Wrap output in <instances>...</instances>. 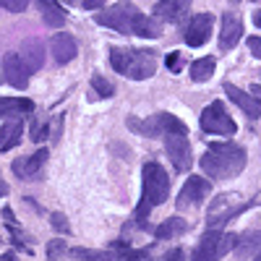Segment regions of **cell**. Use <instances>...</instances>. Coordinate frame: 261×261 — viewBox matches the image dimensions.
<instances>
[{
  "mask_svg": "<svg viewBox=\"0 0 261 261\" xmlns=\"http://www.w3.org/2000/svg\"><path fill=\"white\" fill-rule=\"evenodd\" d=\"M253 24L261 29V11H256V13H253Z\"/></svg>",
  "mask_w": 261,
  "mask_h": 261,
  "instance_id": "74e56055",
  "label": "cell"
},
{
  "mask_svg": "<svg viewBox=\"0 0 261 261\" xmlns=\"http://www.w3.org/2000/svg\"><path fill=\"white\" fill-rule=\"evenodd\" d=\"M136 18H139L136 6L128 3V0H120V3H115L113 8L97 13V24H102L107 29H115L118 34H134Z\"/></svg>",
  "mask_w": 261,
  "mask_h": 261,
  "instance_id": "8992f818",
  "label": "cell"
},
{
  "mask_svg": "<svg viewBox=\"0 0 261 261\" xmlns=\"http://www.w3.org/2000/svg\"><path fill=\"white\" fill-rule=\"evenodd\" d=\"M39 8H42V18H45V24L50 27H63L65 24V13L53 3V0H37Z\"/></svg>",
  "mask_w": 261,
  "mask_h": 261,
  "instance_id": "cb8c5ba5",
  "label": "cell"
},
{
  "mask_svg": "<svg viewBox=\"0 0 261 261\" xmlns=\"http://www.w3.org/2000/svg\"><path fill=\"white\" fill-rule=\"evenodd\" d=\"M141 175H144V193H141V204L136 209V225L146 227L149 212L167 201V196H170V178H167V172L157 162H146L144 170H141Z\"/></svg>",
  "mask_w": 261,
  "mask_h": 261,
  "instance_id": "7a4b0ae2",
  "label": "cell"
},
{
  "mask_svg": "<svg viewBox=\"0 0 261 261\" xmlns=\"http://www.w3.org/2000/svg\"><path fill=\"white\" fill-rule=\"evenodd\" d=\"M191 13V0H160L154 6V16L170 24H178Z\"/></svg>",
  "mask_w": 261,
  "mask_h": 261,
  "instance_id": "5bb4252c",
  "label": "cell"
},
{
  "mask_svg": "<svg viewBox=\"0 0 261 261\" xmlns=\"http://www.w3.org/2000/svg\"><path fill=\"white\" fill-rule=\"evenodd\" d=\"M45 136H47V123L42 125L39 120H34V123H32V139H34V141H42Z\"/></svg>",
  "mask_w": 261,
  "mask_h": 261,
  "instance_id": "1f68e13d",
  "label": "cell"
},
{
  "mask_svg": "<svg viewBox=\"0 0 261 261\" xmlns=\"http://www.w3.org/2000/svg\"><path fill=\"white\" fill-rule=\"evenodd\" d=\"M0 79H3V76H0Z\"/></svg>",
  "mask_w": 261,
  "mask_h": 261,
  "instance_id": "b9f144b4",
  "label": "cell"
},
{
  "mask_svg": "<svg viewBox=\"0 0 261 261\" xmlns=\"http://www.w3.org/2000/svg\"><path fill=\"white\" fill-rule=\"evenodd\" d=\"M253 3H256V0H253Z\"/></svg>",
  "mask_w": 261,
  "mask_h": 261,
  "instance_id": "60d3db41",
  "label": "cell"
},
{
  "mask_svg": "<svg viewBox=\"0 0 261 261\" xmlns=\"http://www.w3.org/2000/svg\"><path fill=\"white\" fill-rule=\"evenodd\" d=\"M71 258H73V261H113L110 253L92 251V248H73V251H71Z\"/></svg>",
  "mask_w": 261,
  "mask_h": 261,
  "instance_id": "484cf974",
  "label": "cell"
},
{
  "mask_svg": "<svg viewBox=\"0 0 261 261\" xmlns=\"http://www.w3.org/2000/svg\"><path fill=\"white\" fill-rule=\"evenodd\" d=\"M248 206V201H243L241 193H220L217 199H212L209 209H206V225L209 230L222 227L225 222H230L232 217H238Z\"/></svg>",
  "mask_w": 261,
  "mask_h": 261,
  "instance_id": "277c9868",
  "label": "cell"
},
{
  "mask_svg": "<svg viewBox=\"0 0 261 261\" xmlns=\"http://www.w3.org/2000/svg\"><path fill=\"white\" fill-rule=\"evenodd\" d=\"M50 50H53L55 63H60V65H63V63H71V60L76 58V53H79L76 39H73L71 34H65V32H60V34H55V37H53Z\"/></svg>",
  "mask_w": 261,
  "mask_h": 261,
  "instance_id": "e0dca14e",
  "label": "cell"
},
{
  "mask_svg": "<svg viewBox=\"0 0 261 261\" xmlns=\"http://www.w3.org/2000/svg\"><path fill=\"white\" fill-rule=\"evenodd\" d=\"M225 94L230 97V102H235L238 107H241L248 118H258V115H261V102H258L253 94L238 89V86H232V84H225Z\"/></svg>",
  "mask_w": 261,
  "mask_h": 261,
  "instance_id": "2e32d148",
  "label": "cell"
},
{
  "mask_svg": "<svg viewBox=\"0 0 261 261\" xmlns=\"http://www.w3.org/2000/svg\"><path fill=\"white\" fill-rule=\"evenodd\" d=\"M246 167V149L238 144H212L201 157V170L214 180H230Z\"/></svg>",
  "mask_w": 261,
  "mask_h": 261,
  "instance_id": "6da1fadb",
  "label": "cell"
},
{
  "mask_svg": "<svg viewBox=\"0 0 261 261\" xmlns=\"http://www.w3.org/2000/svg\"><path fill=\"white\" fill-rule=\"evenodd\" d=\"M63 256H65V241H53L47 246V258L50 261H60Z\"/></svg>",
  "mask_w": 261,
  "mask_h": 261,
  "instance_id": "83f0119b",
  "label": "cell"
},
{
  "mask_svg": "<svg viewBox=\"0 0 261 261\" xmlns=\"http://www.w3.org/2000/svg\"><path fill=\"white\" fill-rule=\"evenodd\" d=\"M50 225H53V227H55L58 232H68V230H71L68 220H65L63 214H53V217H50Z\"/></svg>",
  "mask_w": 261,
  "mask_h": 261,
  "instance_id": "f546056e",
  "label": "cell"
},
{
  "mask_svg": "<svg viewBox=\"0 0 261 261\" xmlns=\"http://www.w3.org/2000/svg\"><path fill=\"white\" fill-rule=\"evenodd\" d=\"M232 3H238V0H232Z\"/></svg>",
  "mask_w": 261,
  "mask_h": 261,
  "instance_id": "ab89813d",
  "label": "cell"
},
{
  "mask_svg": "<svg viewBox=\"0 0 261 261\" xmlns=\"http://www.w3.org/2000/svg\"><path fill=\"white\" fill-rule=\"evenodd\" d=\"M21 60H24L27 71H39L42 63H45V47H42V42L27 39V42H24V55H21Z\"/></svg>",
  "mask_w": 261,
  "mask_h": 261,
  "instance_id": "d6986e66",
  "label": "cell"
},
{
  "mask_svg": "<svg viewBox=\"0 0 261 261\" xmlns=\"http://www.w3.org/2000/svg\"><path fill=\"white\" fill-rule=\"evenodd\" d=\"M27 6H29V0H0V8L11 11V13H21Z\"/></svg>",
  "mask_w": 261,
  "mask_h": 261,
  "instance_id": "f1b7e54d",
  "label": "cell"
},
{
  "mask_svg": "<svg viewBox=\"0 0 261 261\" xmlns=\"http://www.w3.org/2000/svg\"><path fill=\"white\" fill-rule=\"evenodd\" d=\"M65 3H68V6H73V3H79V0H65Z\"/></svg>",
  "mask_w": 261,
  "mask_h": 261,
  "instance_id": "f35d334b",
  "label": "cell"
},
{
  "mask_svg": "<svg viewBox=\"0 0 261 261\" xmlns=\"http://www.w3.org/2000/svg\"><path fill=\"white\" fill-rule=\"evenodd\" d=\"M110 63L113 68L134 81H144L154 76L157 71V53L154 50H125V47H113L110 50Z\"/></svg>",
  "mask_w": 261,
  "mask_h": 261,
  "instance_id": "3957f363",
  "label": "cell"
},
{
  "mask_svg": "<svg viewBox=\"0 0 261 261\" xmlns=\"http://www.w3.org/2000/svg\"><path fill=\"white\" fill-rule=\"evenodd\" d=\"M162 261H183V248H172V251H170Z\"/></svg>",
  "mask_w": 261,
  "mask_h": 261,
  "instance_id": "e575fe53",
  "label": "cell"
},
{
  "mask_svg": "<svg viewBox=\"0 0 261 261\" xmlns=\"http://www.w3.org/2000/svg\"><path fill=\"white\" fill-rule=\"evenodd\" d=\"M118 261H149V251H125Z\"/></svg>",
  "mask_w": 261,
  "mask_h": 261,
  "instance_id": "4dcf8cb0",
  "label": "cell"
},
{
  "mask_svg": "<svg viewBox=\"0 0 261 261\" xmlns=\"http://www.w3.org/2000/svg\"><path fill=\"white\" fill-rule=\"evenodd\" d=\"M81 3H84L86 11H94V8H99V6L105 3V0H81Z\"/></svg>",
  "mask_w": 261,
  "mask_h": 261,
  "instance_id": "d590c367",
  "label": "cell"
},
{
  "mask_svg": "<svg viewBox=\"0 0 261 261\" xmlns=\"http://www.w3.org/2000/svg\"><path fill=\"white\" fill-rule=\"evenodd\" d=\"M201 128L206 130V134H214V136H232L235 130H238L235 120L227 115L222 102H212L209 107H204V113H201Z\"/></svg>",
  "mask_w": 261,
  "mask_h": 261,
  "instance_id": "ba28073f",
  "label": "cell"
},
{
  "mask_svg": "<svg viewBox=\"0 0 261 261\" xmlns=\"http://www.w3.org/2000/svg\"><path fill=\"white\" fill-rule=\"evenodd\" d=\"M134 34H139V37H144V39H157V37L162 34V29H160V24H157L154 18H149V16L139 13L136 27H134Z\"/></svg>",
  "mask_w": 261,
  "mask_h": 261,
  "instance_id": "603a6c76",
  "label": "cell"
},
{
  "mask_svg": "<svg viewBox=\"0 0 261 261\" xmlns=\"http://www.w3.org/2000/svg\"><path fill=\"white\" fill-rule=\"evenodd\" d=\"M92 89H94L99 97H113V92H115L113 84L107 81V79H102V76H94V79H92Z\"/></svg>",
  "mask_w": 261,
  "mask_h": 261,
  "instance_id": "4316f807",
  "label": "cell"
},
{
  "mask_svg": "<svg viewBox=\"0 0 261 261\" xmlns=\"http://www.w3.org/2000/svg\"><path fill=\"white\" fill-rule=\"evenodd\" d=\"M238 243V235H230V232H217V230H209L199 246L193 248V258L191 261H217L220 256L230 253Z\"/></svg>",
  "mask_w": 261,
  "mask_h": 261,
  "instance_id": "52a82bcc",
  "label": "cell"
},
{
  "mask_svg": "<svg viewBox=\"0 0 261 261\" xmlns=\"http://www.w3.org/2000/svg\"><path fill=\"white\" fill-rule=\"evenodd\" d=\"M186 230H188V222H186V220H180V217H170V220H165V222L154 230V235H157V241H167V238L183 235Z\"/></svg>",
  "mask_w": 261,
  "mask_h": 261,
  "instance_id": "7402d4cb",
  "label": "cell"
},
{
  "mask_svg": "<svg viewBox=\"0 0 261 261\" xmlns=\"http://www.w3.org/2000/svg\"><path fill=\"white\" fill-rule=\"evenodd\" d=\"M21 136H24V123H21V120L3 123V128H0V149H3V151L13 149L21 141Z\"/></svg>",
  "mask_w": 261,
  "mask_h": 261,
  "instance_id": "ffe728a7",
  "label": "cell"
},
{
  "mask_svg": "<svg viewBox=\"0 0 261 261\" xmlns=\"http://www.w3.org/2000/svg\"><path fill=\"white\" fill-rule=\"evenodd\" d=\"M214 65H217L214 58H201V60L191 63V79L199 81V84H201V81H209L212 73H214Z\"/></svg>",
  "mask_w": 261,
  "mask_h": 261,
  "instance_id": "d4e9b609",
  "label": "cell"
},
{
  "mask_svg": "<svg viewBox=\"0 0 261 261\" xmlns=\"http://www.w3.org/2000/svg\"><path fill=\"white\" fill-rule=\"evenodd\" d=\"M212 27H214V18H212L209 13L193 16V18H191V24H188L186 32H183L186 45H191V47H201L204 42L212 37Z\"/></svg>",
  "mask_w": 261,
  "mask_h": 261,
  "instance_id": "8fae6325",
  "label": "cell"
},
{
  "mask_svg": "<svg viewBox=\"0 0 261 261\" xmlns=\"http://www.w3.org/2000/svg\"><path fill=\"white\" fill-rule=\"evenodd\" d=\"M243 37V21L235 13L222 16V29H220V50H232Z\"/></svg>",
  "mask_w": 261,
  "mask_h": 261,
  "instance_id": "9a60e30c",
  "label": "cell"
},
{
  "mask_svg": "<svg viewBox=\"0 0 261 261\" xmlns=\"http://www.w3.org/2000/svg\"><path fill=\"white\" fill-rule=\"evenodd\" d=\"M0 196H8V186H6L3 178H0Z\"/></svg>",
  "mask_w": 261,
  "mask_h": 261,
  "instance_id": "8d00e7d4",
  "label": "cell"
},
{
  "mask_svg": "<svg viewBox=\"0 0 261 261\" xmlns=\"http://www.w3.org/2000/svg\"><path fill=\"white\" fill-rule=\"evenodd\" d=\"M235 251H238V258L241 261L261 258V232H246L243 238H238Z\"/></svg>",
  "mask_w": 261,
  "mask_h": 261,
  "instance_id": "ac0fdd59",
  "label": "cell"
},
{
  "mask_svg": "<svg viewBox=\"0 0 261 261\" xmlns=\"http://www.w3.org/2000/svg\"><path fill=\"white\" fill-rule=\"evenodd\" d=\"M212 191V183L206 178H199V175H191L186 180V186L180 188L178 193V209H188V206H196L201 204Z\"/></svg>",
  "mask_w": 261,
  "mask_h": 261,
  "instance_id": "30bf717a",
  "label": "cell"
},
{
  "mask_svg": "<svg viewBox=\"0 0 261 261\" xmlns=\"http://www.w3.org/2000/svg\"><path fill=\"white\" fill-rule=\"evenodd\" d=\"M3 79L13 86V89H27L29 71H27V65H24V60H21L18 53H8L3 58Z\"/></svg>",
  "mask_w": 261,
  "mask_h": 261,
  "instance_id": "7c38bea8",
  "label": "cell"
},
{
  "mask_svg": "<svg viewBox=\"0 0 261 261\" xmlns=\"http://www.w3.org/2000/svg\"><path fill=\"white\" fill-rule=\"evenodd\" d=\"M45 162H47V149H39V151H34L32 157L16 160L13 162V172H16L21 180H34L39 175V170L45 167Z\"/></svg>",
  "mask_w": 261,
  "mask_h": 261,
  "instance_id": "4fadbf2b",
  "label": "cell"
},
{
  "mask_svg": "<svg viewBox=\"0 0 261 261\" xmlns=\"http://www.w3.org/2000/svg\"><path fill=\"white\" fill-rule=\"evenodd\" d=\"M128 128L136 130V134L144 136H167V134H186V123L178 120L175 115L170 113H157L151 115L149 120H136V118H128Z\"/></svg>",
  "mask_w": 261,
  "mask_h": 261,
  "instance_id": "5b68a950",
  "label": "cell"
},
{
  "mask_svg": "<svg viewBox=\"0 0 261 261\" xmlns=\"http://www.w3.org/2000/svg\"><path fill=\"white\" fill-rule=\"evenodd\" d=\"M165 149H167V157L172 162V167H175L178 172H186L191 170V144L186 139V134H167L165 136Z\"/></svg>",
  "mask_w": 261,
  "mask_h": 261,
  "instance_id": "9c48e42d",
  "label": "cell"
},
{
  "mask_svg": "<svg viewBox=\"0 0 261 261\" xmlns=\"http://www.w3.org/2000/svg\"><path fill=\"white\" fill-rule=\"evenodd\" d=\"M34 102L32 99H16V97H0V118L18 115V113H32Z\"/></svg>",
  "mask_w": 261,
  "mask_h": 261,
  "instance_id": "44dd1931",
  "label": "cell"
},
{
  "mask_svg": "<svg viewBox=\"0 0 261 261\" xmlns=\"http://www.w3.org/2000/svg\"><path fill=\"white\" fill-rule=\"evenodd\" d=\"M248 50H251L256 58H261V37H251V39H248Z\"/></svg>",
  "mask_w": 261,
  "mask_h": 261,
  "instance_id": "836d02e7",
  "label": "cell"
},
{
  "mask_svg": "<svg viewBox=\"0 0 261 261\" xmlns=\"http://www.w3.org/2000/svg\"><path fill=\"white\" fill-rule=\"evenodd\" d=\"M180 65H183V60H180L178 53H170V55H167V68H170V71H180Z\"/></svg>",
  "mask_w": 261,
  "mask_h": 261,
  "instance_id": "d6a6232c",
  "label": "cell"
}]
</instances>
